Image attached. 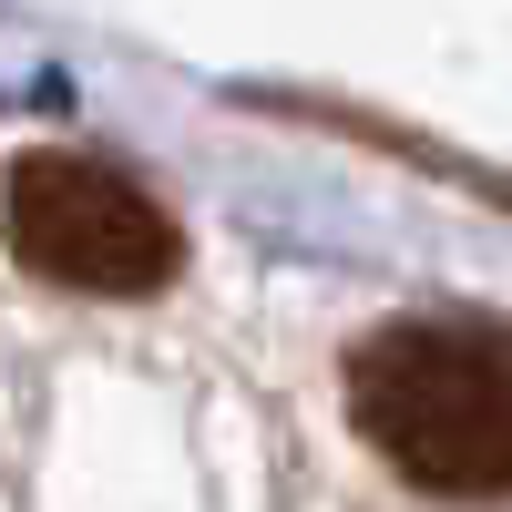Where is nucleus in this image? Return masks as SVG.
I'll use <instances>...</instances> for the list:
<instances>
[{
    "mask_svg": "<svg viewBox=\"0 0 512 512\" xmlns=\"http://www.w3.org/2000/svg\"><path fill=\"white\" fill-rule=\"evenodd\" d=\"M359 441L420 492H512V328L390 318L349 349Z\"/></svg>",
    "mask_w": 512,
    "mask_h": 512,
    "instance_id": "obj_1",
    "label": "nucleus"
},
{
    "mask_svg": "<svg viewBox=\"0 0 512 512\" xmlns=\"http://www.w3.org/2000/svg\"><path fill=\"white\" fill-rule=\"evenodd\" d=\"M0 226H11V256L31 277L82 287V297H154L185 267L175 216L93 154H21L11 195H0Z\"/></svg>",
    "mask_w": 512,
    "mask_h": 512,
    "instance_id": "obj_2",
    "label": "nucleus"
}]
</instances>
